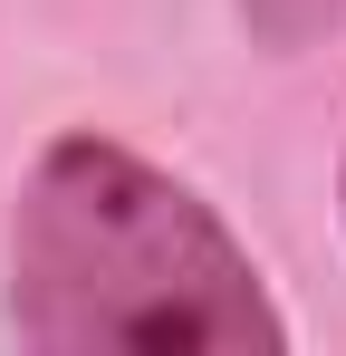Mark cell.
<instances>
[{
    "label": "cell",
    "instance_id": "1",
    "mask_svg": "<svg viewBox=\"0 0 346 356\" xmlns=\"http://www.w3.org/2000/svg\"><path fill=\"white\" fill-rule=\"evenodd\" d=\"M0 318L39 356H279L288 318L222 202L115 125H58L0 222Z\"/></svg>",
    "mask_w": 346,
    "mask_h": 356
},
{
    "label": "cell",
    "instance_id": "2",
    "mask_svg": "<svg viewBox=\"0 0 346 356\" xmlns=\"http://www.w3.org/2000/svg\"><path fill=\"white\" fill-rule=\"evenodd\" d=\"M240 29H250L270 58H288V49L337 39V29H346V0H240Z\"/></svg>",
    "mask_w": 346,
    "mask_h": 356
},
{
    "label": "cell",
    "instance_id": "3",
    "mask_svg": "<svg viewBox=\"0 0 346 356\" xmlns=\"http://www.w3.org/2000/svg\"><path fill=\"white\" fill-rule=\"evenodd\" d=\"M337 222H346V154H337Z\"/></svg>",
    "mask_w": 346,
    "mask_h": 356
}]
</instances>
